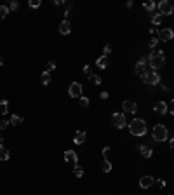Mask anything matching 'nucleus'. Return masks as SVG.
Here are the masks:
<instances>
[{
  "mask_svg": "<svg viewBox=\"0 0 174 195\" xmlns=\"http://www.w3.org/2000/svg\"><path fill=\"white\" fill-rule=\"evenodd\" d=\"M111 124H113L117 129L125 127V124H127L125 115H124V113H113V115H111Z\"/></svg>",
  "mask_w": 174,
  "mask_h": 195,
  "instance_id": "423d86ee",
  "label": "nucleus"
},
{
  "mask_svg": "<svg viewBox=\"0 0 174 195\" xmlns=\"http://www.w3.org/2000/svg\"><path fill=\"white\" fill-rule=\"evenodd\" d=\"M151 138L157 143L166 141V139L169 138V131H167V127L164 124H157L155 127H153V131H151Z\"/></svg>",
  "mask_w": 174,
  "mask_h": 195,
  "instance_id": "7ed1b4c3",
  "label": "nucleus"
},
{
  "mask_svg": "<svg viewBox=\"0 0 174 195\" xmlns=\"http://www.w3.org/2000/svg\"><path fill=\"white\" fill-rule=\"evenodd\" d=\"M101 99H108V92H101Z\"/></svg>",
  "mask_w": 174,
  "mask_h": 195,
  "instance_id": "4c0bfd02",
  "label": "nucleus"
},
{
  "mask_svg": "<svg viewBox=\"0 0 174 195\" xmlns=\"http://www.w3.org/2000/svg\"><path fill=\"white\" fill-rule=\"evenodd\" d=\"M110 53H111V47H110V45H105V47H103V56L108 58V56H110Z\"/></svg>",
  "mask_w": 174,
  "mask_h": 195,
  "instance_id": "2f4dec72",
  "label": "nucleus"
},
{
  "mask_svg": "<svg viewBox=\"0 0 174 195\" xmlns=\"http://www.w3.org/2000/svg\"><path fill=\"white\" fill-rule=\"evenodd\" d=\"M85 138H87V134L84 131H77L75 138H73V143H75V145H82V143L85 141Z\"/></svg>",
  "mask_w": 174,
  "mask_h": 195,
  "instance_id": "dca6fc26",
  "label": "nucleus"
},
{
  "mask_svg": "<svg viewBox=\"0 0 174 195\" xmlns=\"http://www.w3.org/2000/svg\"><path fill=\"white\" fill-rule=\"evenodd\" d=\"M153 112L160 113V115L167 113V103H164V101H157V103H155V106H153Z\"/></svg>",
  "mask_w": 174,
  "mask_h": 195,
  "instance_id": "f8f14e48",
  "label": "nucleus"
},
{
  "mask_svg": "<svg viewBox=\"0 0 174 195\" xmlns=\"http://www.w3.org/2000/svg\"><path fill=\"white\" fill-rule=\"evenodd\" d=\"M42 4V0H30V7L31 9H38Z\"/></svg>",
  "mask_w": 174,
  "mask_h": 195,
  "instance_id": "c756f323",
  "label": "nucleus"
},
{
  "mask_svg": "<svg viewBox=\"0 0 174 195\" xmlns=\"http://www.w3.org/2000/svg\"><path fill=\"white\" fill-rule=\"evenodd\" d=\"M159 42H160L159 38H157V37H153V38H150V42H148V45H150L151 49H155V47H157V44H159Z\"/></svg>",
  "mask_w": 174,
  "mask_h": 195,
  "instance_id": "7c9ffc66",
  "label": "nucleus"
},
{
  "mask_svg": "<svg viewBox=\"0 0 174 195\" xmlns=\"http://www.w3.org/2000/svg\"><path fill=\"white\" fill-rule=\"evenodd\" d=\"M9 9H11V11H18V9H19V4L16 2V0H12L11 5H9Z\"/></svg>",
  "mask_w": 174,
  "mask_h": 195,
  "instance_id": "473e14b6",
  "label": "nucleus"
},
{
  "mask_svg": "<svg viewBox=\"0 0 174 195\" xmlns=\"http://www.w3.org/2000/svg\"><path fill=\"white\" fill-rule=\"evenodd\" d=\"M96 66H99V68H106V66H108V58H106V56L98 58V61H96Z\"/></svg>",
  "mask_w": 174,
  "mask_h": 195,
  "instance_id": "a211bd4d",
  "label": "nucleus"
},
{
  "mask_svg": "<svg viewBox=\"0 0 174 195\" xmlns=\"http://www.w3.org/2000/svg\"><path fill=\"white\" fill-rule=\"evenodd\" d=\"M174 37V31L171 30V28H162V30L159 31V40H162V42H167V40H171V38Z\"/></svg>",
  "mask_w": 174,
  "mask_h": 195,
  "instance_id": "6e6552de",
  "label": "nucleus"
},
{
  "mask_svg": "<svg viewBox=\"0 0 174 195\" xmlns=\"http://www.w3.org/2000/svg\"><path fill=\"white\" fill-rule=\"evenodd\" d=\"M138 150H139V153L143 155L144 159H150L151 155H153V150H151L150 146H146V145H141L139 148H138Z\"/></svg>",
  "mask_w": 174,
  "mask_h": 195,
  "instance_id": "2eb2a0df",
  "label": "nucleus"
},
{
  "mask_svg": "<svg viewBox=\"0 0 174 195\" xmlns=\"http://www.w3.org/2000/svg\"><path fill=\"white\" fill-rule=\"evenodd\" d=\"M141 79H143V82L148 84V86H155V84L160 82V75L155 70H146L144 73H141Z\"/></svg>",
  "mask_w": 174,
  "mask_h": 195,
  "instance_id": "20e7f679",
  "label": "nucleus"
},
{
  "mask_svg": "<svg viewBox=\"0 0 174 195\" xmlns=\"http://www.w3.org/2000/svg\"><path fill=\"white\" fill-rule=\"evenodd\" d=\"M144 9H146V11H155V7H157V4H155V2H151V0H146V2H144Z\"/></svg>",
  "mask_w": 174,
  "mask_h": 195,
  "instance_id": "412c9836",
  "label": "nucleus"
},
{
  "mask_svg": "<svg viewBox=\"0 0 174 195\" xmlns=\"http://www.w3.org/2000/svg\"><path fill=\"white\" fill-rule=\"evenodd\" d=\"M54 68H56V63H54V61H49V63L46 64V71H47V73H51Z\"/></svg>",
  "mask_w": 174,
  "mask_h": 195,
  "instance_id": "c85d7f7f",
  "label": "nucleus"
},
{
  "mask_svg": "<svg viewBox=\"0 0 174 195\" xmlns=\"http://www.w3.org/2000/svg\"><path fill=\"white\" fill-rule=\"evenodd\" d=\"M59 31L63 35H68L70 31H72V25H70V21L68 19H64V21H61V25H59Z\"/></svg>",
  "mask_w": 174,
  "mask_h": 195,
  "instance_id": "4468645a",
  "label": "nucleus"
},
{
  "mask_svg": "<svg viewBox=\"0 0 174 195\" xmlns=\"http://www.w3.org/2000/svg\"><path fill=\"white\" fill-rule=\"evenodd\" d=\"M9 125V120H0V129H5Z\"/></svg>",
  "mask_w": 174,
  "mask_h": 195,
  "instance_id": "c9c22d12",
  "label": "nucleus"
},
{
  "mask_svg": "<svg viewBox=\"0 0 174 195\" xmlns=\"http://www.w3.org/2000/svg\"><path fill=\"white\" fill-rule=\"evenodd\" d=\"M21 122H23V117H19V115H12V117H11V122H9V124H11V125H19Z\"/></svg>",
  "mask_w": 174,
  "mask_h": 195,
  "instance_id": "aec40b11",
  "label": "nucleus"
},
{
  "mask_svg": "<svg viewBox=\"0 0 174 195\" xmlns=\"http://www.w3.org/2000/svg\"><path fill=\"white\" fill-rule=\"evenodd\" d=\"M84 73H85L87 77L92 75V73H91V66H89V64H85V66H84Z\"/></svg>",
  "mask_w": 174,
  "mask_h": 195,
  "instance_id": "f704fd0d",
  "label": "nucleus"
},
{
  "mask_svg": "<svg viewBox=\"0 0 174 195\" xmlns=\"http://www.w3.org/2000/svg\"><path fill=\"white\" fill-rule=\"evenodd\" d=\"M153 181H155V180H153L151 176H143V178L139 180V187L146 190V188H150L151 185H153Z\"/></svg>",
  "mask_w": 174,
  "mask_h": 195,
  "instance_id": "ddd939ff",
  "label": "nucleus"
},
{
  "mask_svg": "<svg viewBox=\"0 0 174 195\" xmlns=\"http://www.w3.org/2000/svg\"><path fill=\"white\" fill-rule=\"evenodd\" d=\"M73 174H75L77 178H82L84 176V167L79 164H75V167H73Z\"/></svg>",
  "mask_w": 174,
  "mask_h": 195,
  "instance_id": "6ab92c4d",
  "label": "nucleus"
},
{
  "mask_svg": "<svg viewBox=\"0 0 174 195\" xmlns=\"http://www.w3.org/2000/svg\"><path fill=\"white\" fill-rule=\"evenodd\" d=\"M122 108H124L125 113H136L138 112V106L134 101H131V99H125L124 103H122Z\"/></svg>",
  "mask_w": 174,
  "mask_h": 195,
  "instance_id": "1a4fd4ad",
  "label": "nucleus"
},
{
  "mask_svg": "<svg viewBox=\"0 0 174 195\" xmlns=\"http://www.w3.org/2000/svg\"><path fill=\"white\" fill-rule=\"evenodd\" d=\"M7 110H9V103L5 101H0V113H2V115H5V113H7Z\"/></svg>",
  "mask_w": 174,
  "mask_h": 195,
  "instance_id": "b1692460",
  "label": "nucleus"
},
{
  "mask_svg": "<svg viewBox=\"0 0 174 195\" xmlns=\"http://www.w3.org/2000/svg\"><path fill=\"white\" fill-rule=\"evenodd\" d=\"M155 181L159 183V187H162V188L166 187V181H164V180H155Z\"/></svg>",
  "mask_w": 174,
  "mask_h": 195,
  "instance_id": "e433bc0d",
  "label": "nucleus"
},
{
  "mask_svg": "<svg viewBox=\"0 0 174 195\" xmlns=\"http://www.w3.org/2000/svg\"><path fill=\"white\" fill-rule=\"evenodd\" d=\"M2 64H4V61H2V58H0V66H2Z\"/></svg>",
  "mask_w": 174,
  "mask_h": 195,
  "instance_id": "58836bf2",
  "label": "nucleus"
},
{
  "mask_svg": "<svg viewBox=\"0 0 174 195\" xmlns=\"http://www.w3.org/2000/svg\"><path fill=\"white\" fill-rule=\"evenodd\" d=\"M162 19H164V16L159 14V12L151 16V23H153V25H160V23H162Z\"/></svg>",
  "mask_w": 174,
  "mask_h": 195,
  "instance_id": "4be33fe9",
  "label": "nucleus"
},
{
  "mask_svg": "<svg viewBox=\"0 0 174 195\" xmlns=\"http://www.w3.org/2000/svg\"><path fill=\"white\" fill-rule=\"evenodd\" d=\"M64 162H73V164H77V162H79V155H77V152H73V150H66V152H64Z\"/></svg>",
  "mask_w": 174,
  "mask_h": 195,
  "instance_id": "9b49d317",
  "label": "nucleus"
},
{
  "mask_svg": "<svg viewBox=\"0 0 174 195\" xmlns=\"http://www.w3.org/2000/svg\"><path fill=\"white\" fill-rule=\"evenodd\" d=\"M82 91H84V87L80 82H72V86L68 89V94H70V98H80L82 96Z\"/></svg>",
  "mask_w": 174,
  "mask_h": 195,
  "instance_id": "0eeeda50",
  "label": "nucleus"
},
{
  "mask_svg": "<svg viewBox=\"0 0 174 195\" xmlns=\"http://www.w3.org/2000/svg\"><path fill=\"white\" fill-rule=\"evenodd\" d=\"M9 157H11V155H9L7 148L0 143V160H9Z\"/></svg>",
  "mask_w": 174,
  "mask_h": 195,
  "instance_id": "f3484780",
  "label": "nucleus"
},
{
  "mask_svg": "<svg viewBox=\"0 0 174 195\" xmlns=\"http://www.w3.org/2000/svg\"><path fill=\"white\" fill-rule=\"evenodd\" d=\"M108 155H110V148L105 146V148H103V157H105V160H108Z\"/></svg>",
  "mask_w": 174,
  "mask_h": 195,
  "instance_id": "72a5a7b5",
  "label": "nucleus"
},
{
  "mask_svg": "<svg viewBox=\"0 0 174 195\" xmlns=\"http://www.w3.org/2000/svg\"><path fill=\"white\" fill-rule=\"evenodd\" d=\"M134 71H136V73H139V75L146 71V56H143V58H141V59L136 63V66H134Z\"/></svg>",
  "mask_w": 174,
  "mask_h": 195,
  "instance_id": "9d476101",
  "label": "nucleus"
},
{
  "mask_svg": "<svg viewBox=\"0 0 174 195\" xmlns=\"http://www.w3.org/2000/svg\"><path fill=\"white\" fill-rule=\"evenodd\" d=\"M164 61H166L164 51H151L150 56L146 58V63H150L151 70H159L160 66H164Z\"/></svg>",
  "mask_w": 174,
  "mask_h": 195,
  "instance_id": "f257e3e1",
  "label": "nucleus"
},
{
  "mask_svg": "<svg viewBox=\"0 0 174 195\" xmlns=\"http://www.w3.org/2000/svg\"><path fill=\"white\" fill-rule=\"evenodd\" d=\"M49 84H51V75L47 71H44L42 73V86H49Z\"/></svg>",
  "mask_w": 174,
  "mask_h": 195,
  "instance_id": "5701e85b",
  "label": "nucleus"
},
{
  "mask_svg": "<svg viewBox=\"0 0 174 195\" xmlns=\"http://www.w3.org/2000/svg\"><path fill=\"white\" fill-rule=\"evenodd\" d=\"M80 106H82V108H87V106H89V98L80 96Z\"/></svg>",
  "mask_w": 174,
  "mask_h": 195,
  "instance_id": "bb28decb",
  "label": "nucleus"
},
{
  "mask_svg": "<svg viewBox=\"0 0 174 195\" xmlns=\"http://www.w3.org/2000/svg\"><path fill=\"white\" fill-rule=\"evenodd\" d=\"M7 14H9V7L7 5H0V19L7 18Z\"/></svg>",
  "mask_w": 174,
  "mask_h": 195,
  "instance_id": "393cba45",
  "label": "nucleus"
},
{
  "mask_svg": "<svg viewBox=\"0 0 174 195\" xmlns=\"http://www.w3.org/2000/svg\"><path fill=\"white\" fill-rule=\"evenodd\" d=\"M101 169L105 171V173H110V171H111V164H110V160H103Z\"/></svg>",
  "mask_w": 174,
  "mask_h": 195,
  "instance_id": "a878e982",
  "label": "nucleus"
},
{
  "mask_svg": "<svg viewBox=\"0 0 174 195\" xmlns=\"http://www.w3.org/2000/svg\"><path fill=\"white\" fill-rule=\"evenodd\" d=\"M129 131L133 136H144L146 134V122L143 119H134L129 125Z\"/></svg>",
  "mask_w": 174,
  "mask_h": 195,
  "instance_id": "f03ea898",
  "label": "nucleus"
},
{
  "mask_svg": "<svg viewBox=\"0 0 174 195\" xmlns=\"http://www.w3.org/2000/svg\"><path fill=\"white\" fill-rule=\"evenodd\" d=\"M172 11H174V7H172V4H171L169 0H162V2L159 4V14L171 16V14H172Z\"/></svg>",
  "mask_w": 174,
  "mask_h": 195,
  "instance_id": "39448f33",
  "label": "nucleus"
},
{
  "mask_svg": "<svg viewBox=\"0 0 174 195\" xmlns=\"http://www.w3.org/2000/svg\"><path fill=\"white\" fill-rule=\"evenodd\" d=\"M89 79L92 80V84H94V86H99V84H101V77H99V75H91Z\"/></svg>",
  "mask_w": 174,
  "mask_h": 195,
  "instance_id": "cd10ccee",
  "label": "nucleus"
}]
</instances>
